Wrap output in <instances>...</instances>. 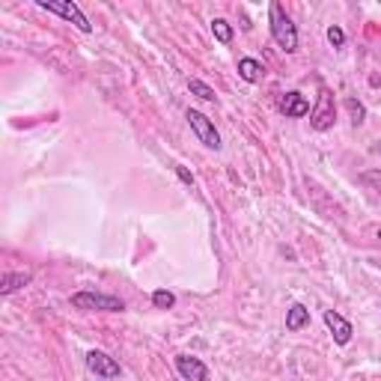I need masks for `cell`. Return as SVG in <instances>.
<instances>
[{
	"instance_id": "cell-1",
	"label": "cell",
	"mask_w": 381,
	"mask_h": 381,
	"mask_svg": "<svg viewBox=\"0 0 381 381\" xmlns=\"http://www.w3.org/2000/svg\"><path fill=\"white\" fill-rule=\"evenodd\" d=\"M268 27H271V39L280 45V51H286V54H295L298 51V27H295V21L286 16V9L277 4L268 6Z\"/></svg>"
},
{
	"instance_id": "cell-2",
	"label": "cell",
	"mask_w": 381,
	"mask_h": 381,
	"mask_svg": "<svg viewBox=\"0 0 381 381\" xmlns=\"http://www.w3.org/2000/svg\"><path fill=\"white\" fill-rule=\"evenodd\" d=\"M72 307L83 310V313H122L125 301L117 295H102V292H75Z\"/></svg>"
},
{
	"instance_id": "cell-3",
	"label": "cell",
	"mask_w": 381,
	"mask_h": 381,
	"mask_svg": "<svg viewBox=\"0 0 381 381\" xmlns=\"http://www.w3.org/2000/svg\"><path fill=\"white\" fill-rule=\"evenodd\" d=\"M36 6L45 9V12H54V16H60L66 21H72L81 33H93L90 18L83 16V9L75 4V0H36Z\"/></svg>"
},
{
	"instance_id": "cell-4",
	"label": "cell",
	"mask_w": 381,
	"mask_h": 381,
	"mask_svg": "<svg viewBox=\"0 0 381 381\" xmlns=\"http://www.w3.org/2000/svg\"><path fill=\"white\" fill-rule=\"evenodd\" d=\"M185 119H188V125H191V131L197 134V140L206 146V149H221V134H218V129H215V122H211L203 110H188L185 114Z\"/></svg>"
},
{
	"instance_id": "cell-5",
	"label": "cell",
	"mask_w": 381,
	"mask_h": 381,
	"mask_svg": "<svg viewBox=\"0 0 381 381\" xmlns=\"http://www.w3.org/2000/svg\"><path fill=\"white\" fill-rule=\"evenodd\" d=\"M334 122H336V102H334V93L331 90H319V102L316 107L310 110V125H313L316 131H328L334 129Z\"/></svg>"
},
{
	"instance_id": "cell-6",
	"label": "cell",
	"mask_w": 381,
	"mask_h": 381,
	"mask_svg": "<svg viewBox=\"0 0 381 381\" xmlns=\"http://www.w3.org/2000/svg\"><path fill=\"white\" fill-rule=\"evenodd\" d=\"M87 370L98 378H119L122 375V366L110 358L107 351H98V348H93L87 355Z\"/></svg>"
},
{
	"instance_id": "cell-7",
	"label": "cell",
	"mask_w": 381,
	"mask_h": 381,
	"mask_svg": "<svg viewBox=\"0 0 381 381\" xmlns=\"http://www.w3.org/2000/svg\"><path fill=\"white\" fill-rule=\"evenodd\" d=\"M324 324H328V331H331L336 346H348L351 343V334H355V328H351V322L346 316L336 313V310H324Z\"/></svg>"
},
{
	"instance_id": "cell-8",
	"label": "cell",
	"mask_w": 381,
	"mask_h": 381,
	"mask_svg": "<svg viewBox=\"0 0 381 381\" xmlns=\"http://www.w3.org/2000/svg\"><path fill=\"white\" fill-rule=\"evenodd\" d=\"M176 373L185 381H209V366L194 355H176Z\"/></svg>"
},
{
	"instance_id": "cell-9",
	"label": "cell",
	"mask_w": 381,
	"mask_h": 381,
	"mask_svg": "<svg viewBox=\"0 0 381 381\" xmlns=\"http://www.w3.org/2000/svg\"><path fill=\"white\" fill-rule=\"evenodd\" d=\"M280 110L292 119H304V117H310V102L301 93H286V98L280 102Z\"/></svg>"
},
{
	"instance_id": "cell-10",
	"label": "cell",
	"mask_w": 381,
	"mask_h": 381,
	"mask_svg": "<svg viewBox=\"0 0 381 381\" xmlns=\"http://www.w3.org/2000/svg\"><path fill=\"white\" fill-rule=\"evenodd\" d=\"M30 280H33L30 271H9V274H4V283H0V295L18 292V289H24L27 283H30Z\"/></svg>"
},
{
	"instance_id": "cell-11",
	"label": "cell",
	"mask_w": 381,
	"mask_h": 381,
	"mask_svg": "<svg viewBox=\"0 0 381 381\" xmlns=\"http://www.w3.org/2000/svg\"><path fill=\"white\" fill-rule=\"evenodd\" d=\"M310 324V310L304 307V304H292L289 310H286V331H301V328H307Z\"/></svg>"
},
{
	"instance_id": "cell-12",
	"label": "cell",
	"mask_w": 381,
	"mask_h": 381,
	"mask_svg": "<svg viewBox=\"0 0 381 381\" xmlns=\"http://www.w3.org/2000/svg\"><path fill=\"white\" fill-rule=\"evenodd\" d=\"M238 75H242V81H247V83H257L265 75V66L253 57H242L238 60Z\"/></svg>"
},
{
	"instance_id": "cell-13",
	"label": "cell",
	"mask_w": 381,
	"mask_h": 381,
	"mask_svg": "<svg viewBox=\"0 0 381 381\" xmlns=\"http://www.w3.org/2000/svg\"><path fill=\"white\" fill-rule=\"evenodd\" d=\"M211 33H215V39L221 42V45H230L233 42V24L227 18H211Z\"/></svg>"
},
{
	"instance_id": "cell-14",
	"label": "cell",
	"mask_w": 381,
	"mask_h": 381,
	"mask_svg": "<svg viewBox=\"0 0 381 381\" xmlns=\"http://www.w3.org/2000/svg\"><path fill=\"white\" fill-rule=\"evenodd\" d=\"M188 90H191L197 98H203V102H218L215 90H211L209 83H206V81H200V78H191V81H188Z\"/></svg>"
},
{
	"instance_id": "cell-15",
	"label": "cell",
	"mask_w": 381,
	"mask_h": 381,
	"mask_svg": "<svg viewBox=\"0 0 381 381\" xmlns=\"http://www.w3.org/2000/svg\"><path fill=\"white\" fill-rule=\"evenodd\" d=\"M152 304L158 310H170V307H176V295L170 289H155L152 292Z\"/></svg>"
},
{
	"instance_id": "cell-16",
	"label": "cell",
	"mask_w": 381,
	"mask_h": 381,
	"mask_svg": "<svg viewBox=\"0 0 381 381\" xmlns=\"http://www.w3.org/2000/svg\"><path fill=\"white\" fill-rule=\"evenodd\" d=\"M346 107H348V114H351V122H355V129H358V125H363L366 107L358 102V98H346Z\"/></svg>"
},
{
	"instance_id": "cell-17",
	"label": "cell",
	"mask_w": 381,
	"mask_h": 381,
	"mask_svg": "<svg viewBox=\"0 0 381 381\" xmlns=\"http://www.w3.org/2000/svg\"><path fill=\"white\" fill-rule=\"evenodd\" d=\"M328 42H331L334 48H343L346 45V30H343L340 24H331L328 27Z\"/></svg>"
},
{
	"instance_id": "cell-18",
	"label": "cell",
	"mask_w": 381,
	"mask_h": 381,
	"mask_svg": "<svg viewBox=\"0 0 381 381\" xmlns=\"http://www.w3.org/2000/svg\"><path fill=\"white\" fill-rule=\"evenodd\" d=\"M176 176H179L182 182H185V185H194V176H191V170H188V167H182V164H176Z\"/></svg>"
},
{
	"instance_id": "cell-19",
	"label": "cell",
	"mask_w": 381,
	"mask_h": 381,
	"mask_svg": "<svg viewBox=\"0 0 381 381\" xmlns=\"http://www.w3.org/2000/svg\"><path fill=\"white\" fill-rule=\"evenodd\" d=\"M363 179H366V182H370V185H375V188L381 191V170H375V173H366Z\"/></svg>"
}]
</instances>
